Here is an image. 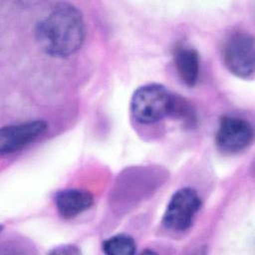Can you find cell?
Wrapping results in <instances>:
<instances>
[{
  "label": "cell",
  "mask_w": 255,
  "mask_h": 255,
  "mask_svg": "<svg viewBox=\"0 0 255 255\" xmlns=\"http://www.w3.org/2000/svg\"><path fill=\"white\" fill-rule=\"evenodd\" d=\"M36 40L48 55L65 58L75 54L85 39L81 11L70 3H58L37 24Z\"/></svg>",
  "instance_id": "6da1fadb"
},
{
  "label": "cell",
  "mask_w": 255,
  "mask_h": 255,
  "mask_svg": "<svg viewBox=\"0 0 255 255\" xmlns=\"http://www.w3.org/2000/svg\"><path fill=\"white\" fill-rule=\"evenodd\" d=\"M171 94L164 86L147 84L134 91L129 105L131 117L139 124L148 125L169 116Z\"/></svg>",
  "instance_id": "7a4b0ae2"
},
{
  "label": "cell",
  "mask_w": 255,
  "mask_h": 255,
  "mask_svg": "<svg viewBox=\"0 0 255 255\" xmlns=\"http://www.w3.org/2000/svg\"><path fill=\"white\" fill-rule=\"evenodd\" d=\"M200 207L201 199L196 190L191 187L179 188L166 205L162 224L171 231H185L192 225Z\"/></svg>",
  "instance_id": "3957f363"
},
{
  "label": "cell",
  "mask_w": 255,
  "mask_h": 255,
  "mask_svg": "<svg viewBox=\"0 0 255 255\" xmlns=\"http://www.w3.org/2000/svg\"><path fill=\"white\" fill-rule=\"evenodd\" d=\"M223 61L235 76L249 79L254 74L255 43L249 33L237 32L231 35L223 47Z\"/></svg>",
  "instance_id": "277c9868"
},
{
  "label": "cell",
  "mask_w": 255,
  "mask_h": 255,
  "mask_svg": "<svg viewBox=\"0 0 255 255\" xmlns=\"http://www.w3.org/2000/svg\"><path fill=\"white\" fill-rule=\"evenodd\" d=\"M253 128L248 121L234 116H223L215 133L217 147L228 153H235L248 147L253 140Z\"/></svg>",
  "instance_id": "5b68a950"
},
{
  "label": "cell",
  "mask_w": 255,
  "mask_h": 255,
  "mask_svg": "<svg viewBox=\"0 0 255 255\" xmlns=\"http://www.w3.org/2000/svg\"><path fill=\"white\" fill-rule=\"evenodd\" d=\"M46 128V122L41 120L3 127L0 130L1 154H9L23 149L38 138Z\"/></svg>",
  "instance_id": "8992f818"
},
{
  "label": "cell",
  "mask_w": 255,
  "mask_h": 255,
  "mask_svg": "<svg viewBox=\"0 0 255 255\" xmlns=\"http://www.w3.org/2000/svg\"><path fill=\"white\" fill-rule=\"evenodd\" d=\"M94 203L93 195L83 189L70 188L57 192L55 204L58 213L64 219H71L88 210Z\"/></svg>",
  "instance_id": "52a82bcc"
},
{
  "label": "cell",
  "mask_w": 255,
  "mask_h": 255,
  "mask_svg": "<svg viewBox=\"0 0 255 255\" xmlns=\"http://www.w3.org/2000/svg\"><path fill=\"white\" fill-rule=\"evenodd\" d=\"M174 66L176 72L187 87L196 85L200 71V60L197 51L186 46L175 48L173 54Z\"/></svg>",
  "instance_id": "ba28073f"
},
{
  "label": "cell",
  "mask_w": 255,
  "mask_h": 255,
  "mask_svg": "<svg viewBox=\"0 0 255 255\" xmlns=\"http://www.w3.org/2000/svg\"><path fill=\"white\" fill-rule=\"evenodd\" d=\"M102 249L108 255H132L136 251V244L129 235L118 234L106 239Z\"/></svg>",
  "instance_id": "9c48e42d"
},
{
  "label": "cell",
  "mask_w": 255,
  "mask_h": 255,
  "mask_svg": "<svg viewBox=\"0 0 255 255\" xmlns=\"http://www.w3.org/2000/svg\"><path fill=\"white\" fill-rule=\"evenodd\" d=\"M169 116L180 121L184 126L187 127L195 126L197 120L196 113L191 104L179 95L174 94L172 96Z\"/></svg>",
  "instance_id": "30bf717a"
},
{
  "label": "cell",
  "mask_w": 255,
  "mask_h": 255,
  "mask_svg": "<svg viewBox=\"0 0 255 255\" xmlns=\"http://www.w3.org/2000/svg\"><path fill=\"white\" fill-rule=\"evenodd\" d=\"M81 251L78 249L77 246L74 245H64V246H59L55 249H53L52 251H50V253L52 254H79Z\"/></svg>",
  "instance_id": "8fae6325"
}]
</instances>
